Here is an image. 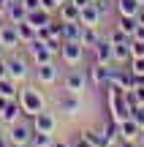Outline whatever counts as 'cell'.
<instances>
[{"instance_id":"1","label":"cell","mask_w":144,"mask_h":147,"mask_svg":"<svg viewBox=\"0 0 144 147\" xmlns=\"http://www.w3.org/2000/svg\"><path fill=\"white\" fill-rule=\"evenodd\" d=\"M106 106H109V115L114 120H128L131 117V106L125 101V87L120 84H109L106 87Z\"/></svg>"},{"instance_id":"2","label":"cell","mask_w":144,"mask_h":147,"mask_svg":"<svg viewBox=\"0 0 144 147\" xmlns=\"http://www.w3.org/2000/svg\"><path fill=\"white\" fill-rule=\"evenodd\" d=\"M19 104H22V109H25V117H30V120L41 109H46V106H44L41 90H35V87H22L19 90Z\"/></svg>"},{"instance_id":"3","label":"cell","mask_w":144,"mask_h":147,"mask_svg":"<svg viewBox=\"0 0 144 147\" xmlns=\"http://www.w3.org/2000/svg\"><path fill=\"white\" fill-rule=\"evenodd\" d=\"M33 131H35V128H33V123H27V120H16V123H11V125H8L5 136H8V142L16 144V147H30Z\"/></svg>"},{"instance_id":"4","label":"cell","mask_w":144,"mask_h":147,"mask_svg":"<svg viewBox=\"0 0 144 147\" xmlns=\"http://www.w3.org/2000/svg\"><path fill=\"white\" fill-rule=\"evenodd\" d=\"M84 44L82 41H63V47H60V57H63V63L68 65V68H76V65L84 63Z\"/></svg>"},{"instance_id":"5","label":"cell","mask_w":144,"mask_h":147,"mask_svg":"<svg viewBox=\"0 0 144 147\" xmlns=\"http://www.w3.org/2000/svg\"><path fill=\"white\" fill-rule=\"evenodd\" d=\"M5 63H8V76H11V79L22 82V79L30 76V63H33V60L25 57V55H19L16 49H14L11 55H5Z\"/></svg>"},{"instance_id":"6","label":"cell","mask_w":144,"mask_h":147,"mask_svg":"<svg viewBox=\"0 0 144 147\" xmlns=\"http://www.w3.org/2000/svg\"><path fill=\"white\" fill-rule=\"evenodd\" d=\"M27 49V57L33 60V65H41V63H52L54 60V52L46 47V41H41V38H35V41L25 44Z\"/></svg>"},{"instance_id":"7","label":"cell","mask_w":144,"mask_h":147,"mask_svg":"<svg viewBox=\"0 0 144 147\" xmlns=\"http://www.w3.org/2000/svg\"><path fill=\"white\" fill-rule=\"evenodd\" d=\"M87 71H82L79 65L76 68H68V74L63 76V90H71V93H82L87 87Z\"/></svg>"},{"instance_id":"8","label":"cell","mask_w":144,"mask_h":147,"mask_svg":"<svg viewBox=\"0 0 144 147\" xmlns=\"http://www.w3.org/2000/svg\"><path fill=\"white\" fill-rule=\"evenodd\" d=\"M0 44L5 47V52H14L16 47H22V41H19V30H16L14 22L5 19L3 25H0Z\"/></svg>"},{"instance_id":"9","label":"cell","mask_w":144,"mask_h":147,"mask_svg":"<svg viewBox=\"0 0 144 147\" xmlns=\"http://www.w3.org/2000/svg\"><path fill=\"white\" fill-rule=\"evenodd\" d=\"M35 79H38V84H54L60 79V68L54 65V60L52 63H41V65H35Z\"/></svg>"},{"instance_id":"10","label":"cell","mask_w":144,"mask_h":147,"mask_svg":"<svg viewBox=\"0 0 144 147\" xmlns=\"http://www.w3.org/2000/svg\"><path fill=\"white\" fill-rule=\"evenodd\" d=\"M33 128H35V131H46V134H54V128H57V117H54L49 109H41L35 117H33Z\"/></svg>"},{"instance_id":"11","label":"cell","mask_w":144,"mask_h":147,"mask_svg":"<svg viewBox=\"0 0 144 147\" xmlns=\"http://www.w3.org/2000/svg\"><path fill=\"white\" fill-rule=\"evenodd\" d=\"M22 117H25V109H22L19 98H11L8 104H5V109L0 112V120H3V125H11V123L22 120Z\"/></svg>"},{"instance_id":"12","label":"cell","mask_w":144,"mask_h":147,"mask_svg":"<svg viewBox=\"0 0 144 147\" xmlns=\"http://www.w3.org/2000/svg\"><path fill=\"white\" fill-rule=\"evenodd\" d=\"M57 104H60V109L65 112V115H79V109H82V101H79V93H71V90H65L63 95L57 98Z\"/></svg>"},{"instance_id":"13","label":"cell","mask_w":144,"mask_h":147,"mask_svg":"<svg viewBox=\"0 0 144 147\" xmlns=\"http://www.w3.org/2000/svg\"><path fill=\"white\" fill-rule=\"evenodd\" d=\"M92 57H95L98 63H112V60H114V44L103 36L101 41L92 47Z\"/></svg>"},{"instance_id":"14","label":"cell","mask_w":144,"mask_h":147,"mask_svg":"<svg viewBox=\"0 0 144 147\" xmlns=\"http://www.w3.org/2000/svg\"><path fill=\"white\" fill-rule=\"evenodd\" d=\"M3 14H5V19H8V22L19 25V22H25V19H27V5L22 3V0H11V3L3 8Z\"/></svg>"},{"instance_id":"15","label":"cell","mask_w":144,"mask_h":147,"mask_svg":"<svg viewBox=\"0 0 144 147\" xmlns=\"http://www.w3.org/2000/svg\"><path fill=\"white\" fill-rule=\"evenodd\" d=\"M79 22H82L84 27H101L103 14L95 8V3H90V5H84V8L79 11Z\"/></svg>"},{"instance_id":"16","label":"cell","mask_w":144,"mask_h":147,"mask_svg":"<svg viewBox=\"0 0 144 147\" xmlns=\"http://www.w3.org/2000/svg\"><path fill=\"white\" fill-rule=\"evenodd\" d=\"M52 19H54V14H52V11H46V8H33V11H27V22H30L35 30L46 27Z\"/></svg>"},{"instance_id":"17","label":"cell","mask_w":144,"mask_h":147,"mask_svg":"<svg viewBox=\"0 0 144 147\" xmlns=\"http://www.w3.org/2000/svg\"><path fill=\"white\" fill-rule=\"evenodd\" d=\"M79 5H74L71 0H65V3H60L57 5V11H54V16L57 19H63V22H79Z\"/></svg>"},{"instance_id":"18","label":"cell","mask_w":144,"mask_h":147,"mask_svg":"<svg viewBox=\"0 0 144 147\" xmlns=\"http://www.w3.org/2000/svg\"><path fill=\"white\" fill-rule=\"evenodd\" d=\"M141 134V125L133 120V117H128V120H120V139H128V142H136Z\"/></svg>"},{"instance_id":"19","label":"cell","mask_w":144,"mask_h":147,"mask_svg":"<svg viewBox=\"0 0 144 147\" xmlns=\"http://www.w3.org/2000/svg\"><path fill=\"white\" fill-rule=\"evenodd\" d=\"M82 136L87 139V144H90V147H114L106 136H103V131H95V128H84Z\"/></svg>"},{"instance_id":"20","label":"cell","mask_w":144,"mask_h":147,"mask_svg":"<svg viewBox=\"0 0 144 147\" xmlns=\"http://www.w3.org/2000/svg\"><path fill=\"white\" fill-rule=\"evenodd\" d=\"M103 36H106V33H101V27H84V30H82V44H84V49L92 52V47H95Z\"/></svg>"},{"instance_id":"21","label":"cell","mask_w":144,"mask_h":147,"mask_svg":"<svg viewBox=\"0 0 144 147\" xmlns=\"http://www.w3.org/2000/svg\"><path fill=\"white\" fill-rule=\"evenodd\" d=\"M82 22H63V41H82Z\"/></svg>"},{"instance_id":"22","label":"cell","mask_w":144,"mask_h":147,"mask_svg":"<svg viewBox=\"0 0 144 147\" xmlns=\"http://www.w3.org/2000/svg\"><path fill=\"white\" fill-rule=\"evenodd\" d=\"M19 82L16 79H11V76H5V79H0V95H5V98H19Z\"/></svg>"},{"instance_id":"23","label":"cell","mask_w":144,"mask_h":147,"mask_svg":"<svg viewBox=\"0 0 144 147\" xmlns=\"http://www.w3.org/2000/svg\"><path fill=\"white\" fill-rule=\"evenodd\" d=\"M139 0H114V8H117L120 16H136V11H139Z\"/></svg>"},{"instance_id":"24","label":"cell","mask_w":144,"mask_h":147,"mask_svg":"<svg viewBox=\"0 0 144 147\" xmlns=\"http://www.w3.org/2000/svg\"><path fill=\"white\" fill-rule=\"evenodd\" d=\"M16 30H19V41H22V47L38 38V30H35V27H33L27 19H25V22H19V25H16Z\"/></svg>"},{"instance_id":"25","label":"cell","mask_w":144,"mask_h":147,"mask_svg":"<svg viewBox=\"0 0 144 147\" xmlns=\"http://www.w3.org/2000/svg\"><path fill=\"white\" fill-rule=\"evenodd\" d=\"M112 63H117V65H128L131 63V41L114 44V60Z\"/></svg>"},{"instance_id":"26","label":"cell","mask_w":144,"mask_h":147,"mask_svg":"<svg viewBox=\"0 0 144 147\" xmlns=\"http://www.w3.org/2000/svg\"><path fill=\"white\" fill-rule=\"evenodd\" d=\"M54 144V136L46 131H33V139H30V147H52Z\"/></svg>"},{"instance_id":"27","label":"cell","mask_w":144,"mask_h":147,"mask_svg":"<svg viewBox=\"0 0 144 147\" xmlns=\"http://www.w3.org/2000/svg\"><path fill=\"white\" fill-rule=\"evenodd\" d=\"M117 27H120V30H125L131 38H133L136 30H139V19H136V16H120V19H117Z\"/></svg>"},{"instance_id":"28","label":"cell","mask_w":144,"mask_h":147,"mask_svg":"<svg viewBox=\"0 0 144 147\" xmlns=\"http://www.w3.org/2000/svg\"><path fill=\"white\" fill-rule=\"evenodd\" d=\"M106 38H109V41H112V44H125V41H131V36H128V33H125V30H120L117 25H114L112 30L106 33Z\"/></svg>"},{"instance_id":"29","label":"cell","mask_w":144,"mask_h":147,"mask_svg":"<svg viewBox=\"0 0 144 147\" xmlns=\"http://www.w3.org/2000/svg\"><path fill=\"white\" fill-rule=\"evenodd\" d=\"M131 57H144V41L131 38Z\"/></svg>"},{"instance_id":"30","label":"cell","mask_w":144,"mask_h":147,"mask_svg":"<svg viewBox=\"0 0 144 147\" xmlns=\"http://www.w3.org/2000/svg\"><path fill=\"white\" fill-rule=\"evenodd\" d=\"M131 71L133 74H139V76H144V57H131Z\"/></svg>"},{"instance_id":"31","label":"cell","mask_w":144,"mask_h":147,"mask_svg":"<svg viewBox=\"0 0 144 147\" xmlns=\"http://www.w3.org/2000/svg\"><path fill=\"white\" fill-rule=\"evenodd\" d=\"M131 117H133V120H136V123H139V125L144 128V104L133 106V109H131Z\"/></svg>"},{"instance_id":"32","label":"cell","mask_w":144,"mask_h":147,"mask_svg":"<svg viewBox=\"0 0 144 147\" xmlns=\"http://www.w3.org/2000/svg\"><path fill=\"white\" fill-rule=\"evenodd\" d=\"M125 101H128V106L133 109V106H139V98H136V90H125Z\"/></svg>"},{"instance_id":"33","label":"cell","mask_w":144,"mask_h":147,"mask_svg":"<svg viewBox=\"0 0 144 147\" xmlns=\"http://www.w3.org/2000/svg\"><path fill=\"white\" fill-rule=\"evenodd\" d=\"M41 5H44V8H46V11H52V14H54V11H57V0H41Z\"/></svg>"},{"instance_id":"34","label":"cell","mask_w":144,"mask_h":147,"mask_svg":"<svg viewBox=\"0 0 144 147\" xmlns=\"http://www.w3.org/2000/svg\"><path fill=\"white\" fill-rule=\"evenodd\" d=\"M114 147H139V142H128V139H117Z\"/></svg>"},{"instance_id":"35","label":"cell","mask_w":144,"mask_h":147,"mask_svg":"<svg viewBox=\"0 0 144 147\" xmlns=\"http://www.w3.org/2000/svg\"><path fill=\"white\" fill-rule=\"evenodd\" d=\"M22 3L27 5V11H33V8H44V5H41V0H22Z\"/></svg>"},{"instance_id":"36","label":"cell","mask_w":144,"mask_h":147,"mask_svg":"<svg viewBox=\"0 0 144 147\" xmlns=\"http://www.w3.org/2000/svg\"><path fill=\"white\" fill-rule=\"evenodd\" d=\"M8 76V63H5V57H0V79Z\"/></svg>"},{"instance_id":"37","label":"cell","mask_w":144,"mask_h":147,"mask_svg":"<svg viewBox=\"0 0 144 147\" xmlns=\"http://www.w3.org/2000/svg\"><path fill=\"white\" fill-rule=\"evenodd\" d=\"M136 90V98H139V104H144V84H139V87H133Z\"/></svg>"},{"instance_id":"38","label":"cell","mask_w":144,"mask_h":147,"mask_svg":"<svg viewBox=\"0 0 144 147\" xmlns=\"http://www.w3.org/2000/svg\"><path fill=\"white\" fill-rule=\"evenodd\" d=\"M52 147H74V142H65V139H54Z\"/></svg>"},{"instance_id":"39","label":"cell","mask_w":144,"mask_h":147,"mask_svg":"<svg viewBox=\"0 0 144 147\" xmlns=\"http://www.w3.org/2000/svg\"><path fill=\"white\" fill-rule=\"evenodd\" d=\"M136 19H139V25H144V5H139V11H136Z\"/></svg>"},{"instance_id":"40","label":"cell","mask_w":144,"mask_h":147,"mask_svg":"<svg viewBox=\"0 0 144 147\" xmlns=\"http://www.w3.org/2000/svg\"><path fill=\"white\" fill-rule=\"evenodd\" d=\"M71 3H74V5H79V8H84V5H90L92 0H71Z\"/></svg>"},{"instance_id":"41","label":"cell","mask_w":144,"mask_h":147,"mask_svg":"<svg viewBox=\"0 0 144 147\" xmlns=\"http://www.w3.org/2000/svg\"><path fill=\"white\" fill-rule=\"evenodd\" d=\"M5 144H8V136H5V134L0 131V147H5Z\"/></svg>"},{"instance_id":"42","label":"cell","mask_w":144,"mask_h":147,"mask_svg":"<svg viewBox=\"0 0 144 147\" xmlns=\"http://www.w3.org/2000/svg\"><path fill=\"white\" fill-rule=\"evenodd\" d=\"M136 142H139V147H144V128H141V134H139V139H136Z\"/></svg>"},{"instance_id":"43","label":"cell","mask_w":144,"mask_h":147,"mask_svg":"<svg viewBox=\"0 0 144 147\" xmlns=\"http://www.w3.org/2000/svg\"><path fill=\"white\" fill-rule=\"evenodd\" d=\"M8 3H11V0H0V11H3V8H5Z\"/></svg>"},{"instance_id":"44","label":"cell","mask_w":144,"mask_h":147,"mask_svg":"<svg viewBox=\"0 0 144 147\" xmlns=\"http://www.w3.org/2000/svg\"><path fill=\"white\" fill-rule=\"evenodd\" d=\"M0 57H5V47H3V44H0Z\"/></svg>"},{"instance_id":"45","label":"cell","mask_w":144,"mask_h":147,"mask_svg":"<svg viewBox=\"0 0 144 147\" xmlns=\"http://www.w3.org/2000/svg\"><path fill=\"white\" fill-rule=\"evenodd\" d=\"M5 147H16V144H11V142H8V144H5Z\"/></svg>"},{"instance_id":"46","label":"cell","mask_w":144,"mask_h":147,"mask_svg":"<svg viewBox=\"0 0 144 147\" xmlns=\"http://www.w3.org/2000/svg\"><path fill=\"white\" fill-rule=\"evenodd\" d=\"M57 3H65V0H57Z\"/></svg>"},{"instance_id":"47","label":"cell","mask_w":144,"mask_h":147,"mask_svg":"<svg viewBox=\"0 0 144 147\" xmlns=\"http://www.w3.org/2000/svg\"><path fill=\"white\" fill-rule=\"evenodd\" d=\"M139 3H141V5H144V0H139Z\"/></svg>"},{"instance_id":"48","label":"cell","mask_w":144,"mask_h":147,"mask_svg":"<svg viewBox=\"0 0 144 147\" xmlns=\"http://www.w3.org/2000/svg\"><path fill=\"white\" fill-rule=\"evenodd\" d=\"M0 125H3V120H0Z\"/></svg>"}]
</instances>
